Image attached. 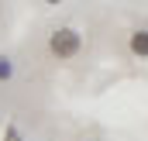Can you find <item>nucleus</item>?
<instances>
[{"label": "nucleus", "mask_w": 148, "mask_h": 141, "mask_svg": "<svg viewBox=\"0 0 148 141\" xmlns=\"http://www.w3.org/2000/svg\"><path fill=\"white\" fill-rule=\"evenodd\" d=\"M48 52H52V59L69 62V59H76V55L83 52V35H79L76 28H55V31L48 35Z\"/></svg>", "instance_id": "obj_1"}, {"label": "nucleus", "mask_w": 148, "mask_h": 141, "mask_svg": "<svg viewBox=\"0 0 148 141\" xmlns=\"http://www.w3.org/2000/svg\"><path fill=\"white\" fill-rule=\"evenodd\" d=\"M127 52L134 59H148V28H138L127 35Z\"/></svg>", "instance_id": "obj_2"}, {"label": "nucleus", "mask_w": 148, "mask_h": 141, "mask_svg": "<svg viewBox=\"0 0 148 141\" xmlns=\"http://www.w3.org/2000/svg\"><path fill=\"white\" fill-rule=\"evenodd\" d=\"M10 76H14L10 59H7V55H0V83H10Z\"/></svg>", "instance_id": "obj_3"}, {"label": "nucleus", "mask_w": 148, "mask_h": 141, "mask_svg": "<svg viewBox=\"0 0 148 141\" xmlns=\"http://www.w3.org/2000/svg\"><path fill=\"white\" fill-rule=\"evenodd\" d=\"M3 141H24V134L17 131V124H7V131H3Z\"/></svg>", "instance_id": "obj_4"}, {"label": "nucleus", "mask_w": 148, "mask_h": 141, "mask_svg": "<svg viewBox=\"0 0 148 141\" xmlns=\"http://www.w3.org/2000/svg\"><path fill=\"white\" fill-rule=\"evenodd\" d=\"M41 3H45V7H59L62 0H41Z\"/></svg>", "instance_id": "obj_5"}, {"label": "nucleus", "mask_w": 148, "mask_h": 141, "mask_svg": "<svg viewBox=\"0 0 148 141\" xmlns=\"http://www.w3.org/2000/svg\"><path fill=\"white\" fill-rule=\"evenodd\" d=\"M76 141H83V138H76Z\"/></svg>", "instance_id": "obj_6"}]
</instances>
